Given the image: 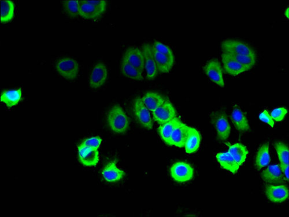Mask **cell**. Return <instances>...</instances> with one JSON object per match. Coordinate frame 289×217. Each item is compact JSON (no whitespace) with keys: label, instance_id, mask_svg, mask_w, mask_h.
Listing matches in <instances>:
<instances>
[{"label":"cell","instance_id":"1","mask_svg":"<svg viewBox=\"0 0 289 217\" xmlns=\"http://www.w3.org/2000/svg\"><path fill=\"white\" fill-rule=\"evenodd\" d=\"M106 120L110 128L115 134H125L129 128V117L119 105H115L110 109L107 113Z\"/></svg>","mask_w":289,"mask_h":217},{"label":"cell","instance_id":"2","mask_svg":"<svg viewBox=\"0 0 289 217\" xmlns=\"http://www.w3.org/2000/svg\"><path fill=\"white\" fill-rule=\"evenodd\" d=\"M222 52L230 55L257 56L255 49L242 40L229 39L222 42Z\"/></svg>","mask_w":289,"mask_h":217},{"label":"cell","instance_id":"3","mask_svg":"<svg viewBox=\"0 0 289 217\" xmlns=\"http://www.w3.org/2000/svg\"><path fill=\"white\" fill-rule=\"evenodd\" d=\"M214 128H215L217 138L221 142L228 140L231 133V126L228 116L223 110L214 112L210 115Z\"/></svg>","mask_w":289,"mask_h":217},{"label":"cell","instance_id":"4","mask_svg":"<svg viewBox=\"0 0 289 217\" xmlns=\"http://www.w3.org/2000/svg\"><path fill=\"white\" fill-rule=\"evenodd\" d=\"M55 67L58 73L65 79L74 80L79 75L80 65L71 57H64L58 60Z\"/></svg>","mask_w":289,"mask_h":217},{"label":"cell","instance_id":"5","mask_svg":"<svg viewBox=\"0 0 289 217\" xmlns=\"http://www.w3.org/2000/svg\"><path fill=\"white\" fill-rule=\"evenodd\" d=\"M170 175L174 181L184 183L191 181L195 175V169L189 163L179 161L173 163L170 170Z\"/></svg>","mask_w":289,"mask_h":217},{"label":"cell","instance_id":"6","mask_svg":"<svg viewBox=\"0 0 289 217\" xmlns=\"http://www.w3.org/2000/svg\"><path fill=\"white\" fill-rule=\"evenodd\" d=\"M133 110L136 120L143 128L151 129L154 126V122L149 110L143 104L142 98H136L133 104Z\"/></svg>","mask_w":289,"mask_h":217},{"label":"cell","instance_id":"7","mask_svg":"<svg viewBox=\"0 0 289 217\" xmlns=\"http://www.w3.org/2000/svg\"><path fill=\"white\" fill-rule=\"evenodd\" d=\"M109 77V69L106 64L98 62L93 67L89 76L90 87L93 89L100 88Z\"/></svg>","mask_w":289,"mask_h":217},{"label":"cell","instance_id":"8","mask_svg":"<svg viewBox=\"0 0 289 217\" xmlns=\"http://www.w3.org/2000/svg\"><path fill=\"white\" fill-rule=\"evenodd\" d=\"M152 116L156 122L162 125L176 118V112L171 102L166 100L162 105L152 112Z\"/></svg>","mask_w":289,"mask_h":217},{"label":"cell","instance_id":"9","mask_svg":"<svg viewBox=\"0 0 289 217\" xmlns=\"http://www.w3.org/2000/svg\"><path fill=\"white\" fill-rule=\"evenodd\" d=\"M205 75L221 88L225 87V80L222 68L220 61L213 59L207 61L204 67Z\"/></svg>","mask_w":289,"mask_h":217},{"label":"cell","instance_id":"10","mask_svg":"<svg viewBox=\"0 0 289 217\" xmlns=\"http://www.w3.org/2000/svg\"><path fill=\"white\" fill-rule=\"evenodd\" d=\"M144 55V67L148 80H154L158 74L152 45L150 44H144L142 48Z\"/></svg>","mask_w":289,"mask_h":217},{"label":"cell","instance_id":"11","mask_svg":"<svg viewBox=\"0 0 289 217\" xmlns=\"http://www.w3.org/2000/svg\"><path fill=\"white\" fill-rule=\"evenodd\" d=\"M78 153L80 162L85 166H95L99 162L100 156L97 149H90L80 144Z\"/></svg>","mask_w":289,"mask_h":217},{"label":"cell","instance_id":"12","mask_svg":"<svg viewBox=\"0 0 289 217\" xmlns=\"http://www.w3.org/2000/svg\"><path fill=\"white\" fill-rule=\"evenodd\" d=\"M122 60H125L128 63L137 68L140 71L143 73L144 55L142 49L138 47H130L124 53Z\"/></svg>","mask_w":289,"mask_h":217},{"label":"cell","instance_id":"13","mask_svg":"<svg viewBox=\"0 0 289 217\" xmlns=\"http://www.w3.org/2000/svg\"><path fill=\"white\" fill-rule=\"evenodd\" d=\"M266 195L274 203H282L288 198L289 191L286 186L270 185L266 187Z\"/></svg>","mask_w":289,"mask_h":217},{"label":"cell","instance_id":"14","mask_svg":"<svg viewBox=\"0 0 289 217\" xmlns=\"http://www.w3.org/2000/svg\"><path fill=\"white\" fill-rule=\"evenodd\" d=\"M126 175L125 171L119 169L117 165V161L111 162L102 169L101 175L105 181L116 183L121 181Z\"/></svg>","mask_w":289,"mask_h":217},{"label":"cell","instance_id":"15","mask_svg":"<svg viewBox=\"0 0 289 217\" xmlns=\"http://www.w3.org/2000/svg\"><path fill=\"white\" fill-rule=\"evenodd\" d=\"M190 126L185 124L183 122L173 130L171 136L169 139L167 145L173 146L179 148L184 147L187 140L188 131Z\"/></svg>","mask_w":289,"mask_h":217},{"label":"cell","instance_id":"16","mask_svg":"<svg viewBox=\"0 0 289 217\" xmlns=\"http://www.w3.org/2000/svg\"><path fill=\"white\" fill-rule=\"evenodd\" d=\"M155 62L158 71L160 73L170 72L175 64V57L154 50Z\"/></svg>","mask_w":289,"mask_h":217},{"label":"cell","instance_id":"17","mask_svg":"<svg viewBox=\"0 0 289 217\" xmlns=\"http://www.w3.org/2000/svg\"><path fill=\"white\" fill-rule=\"evenodd\" d=\"M231 120L239 132H245L250 129L248 120L244 112L238 106H235L231 112Z\"/></svg>","mask_w":289,"mask_h":217},{"label":"cell","instance_id":"18","mask_svg":"<svg viewBox=\"0 0 289 217\" xmlns=\"http://www.w3.org/2000/svg\"><path fill=\"white\" fill-rule=\"evenodd\" d=\"M222 60L225 71L230 75L235 76L248 71L244 66L239 64L237 61L230 58L225 53H222Z\"/></svg>","mask_w":289,"mask_h":217},{"label":"cell","instance_id":"19","mask_svg":"<svg viewBox=\"0 0 289 217\" xmlns=\"http://www.w3.org/2000/svg\"><path fill=\"white\" fill-rule=\"evenodd\" d=\"M201 134L196 129L190 128L188 131L187 140H186L185 148L188 154H193L197 152L201 145Z\"/></svg>","mask_w":289,"mask_h":217},{"label":"cell","instance_id":"20","mask_svg":"<svg viewBox=\"0 0 289 217\" xmlns=\"http://www.w3.org/2000/svg\"><path fill=\"white\" fill-rule=\"evenodd\" d=\"M226 145L229 147V153L231 156L237 162L239 166L242 165L246 161L249 154L247 147L242 143L230 144L228 143H226Z\"/></svg>","mask_w":289,"mask_h":217},{"label":"cell","instance_id":"21","mask_svg":"<svg viewBox=\"0 0 289 217\" xmlns=\"http://www.w3.org/2000/svg\"><path fill=\"white\" fill-rule=\"evenodd\" d=\"M216 158L222 168L230 171L231 173H236L240 166L229 152L218 153L216 155Z\"/></svg>","mask_w":289,"mask_h":217},{"label":"cell","instance_id":"22","mask_svg":"<svg viewBox=\"0 0 289 217\" xmlns=\"http://www.w3.org/2000/svg\"><path fill=\"white\" fill-rule=\"evenodd\" d=\"M142 100L147 108L152 112L162 105L166 100L159 93L150 92L144 94Z\"/></svg>","mask_w":289,"mask_h":217},{"label":"cell","instance_id":"23","mask_svg":"<svg viewBox=\"0 0 289 217\" xmlns=\"http://www.w3.org/2000/svg\"><path fill=\"white\" fill-rule=\"evenodd\" d=\"M264 181L270 184L280 183L282 180V172L277 165L268 166L262 173Z\"/></svg>","mask_w":289,"mask_h":217},{"label":"cell","instance_id":"24","mask_svg":"<svg viewBox=\"0 0 289 217\" xmlns=\"http://www.w3.org/2000/svg\"><path fill=\"white\" fill-rule=\"evenodd\" d=\"M271 157L269 151V145L264 143L260 147L255 158V166L258 170H260L269 164Z\"/></svg>","mask_w":289,"mask_h":217},{"label":"cell","instance_id":"25","mask_svg":"<svg viewBox=\"0 0 289 217\" xmlns=\"http://www.w3.org/2000/svg\"><path fill=\"white\" fill-rule=\"evenodd\" d=\"M102 14L96 7L87 3L80 2V15L85 19L97 20L101 18Z\"/></svg>","mask_w":289,"mask_h":217},{"label":"cell","instance_id":"26","mask_svg":"<svg viewBox=\"0 0 289 217\" xmlns=\"http://www.w3.org/2000/svg\"><path fill=\"white\" fill-rule=\"evenodd\" d=\"M22 98V90L20 89L8 90L2 93L0 100L8 108L17 105Z\"/></svg>","mask_w":289,"mask_h":217},{"label":"cell","instance_id":"27","mask_svg":"<svg viewBox=\"0 0 289 217\" xmlns=\"http://www.w3.org/2000/svg\"><path fill=\"white\" fill-rule=\"evenodd\" d=\"M182 121L177 118H174L172 120L160 125L158 129V133L161 138L163 139L165 143H167L170 139L173 130Z\"/></svg>","mask_w":289,"mask_h":217},{"label":"cell","instance_id":"28","mask_svg":"<svg viewBox=\"0 0 289 217\" xmlns=\"http://www.w3.org/2000/svg\"><path fill=\"white\" fill-rule=\"evenodd\" d=\"M121 69L122 74L128 78L137 81L143 80V73L125 60H122Z\"/></svg>","mask_w":289,"mask_h":217},{"label":"cell","instance_id":"29","mask_svg":"<svg viewBox=\"0 0 289 217\" xmlns=\"http://www.w3.org/2000/svg\"><path fill=\"white\" fill-rule=\"evenodd\" d=\"M15 15V4L10 0L1 2V22L8 23L13 19Z\"/></svg>","mask_w":289,"mask_h":217},{"label":"cell","instance_id":"30","mask_svg":"<svg viewBox=\"0 0 289 217\" xmlns=\"http://www.w3.org/2000/svg\"><path fill=\"white\" fill-rule=\"evenodd\" d=\"M226 55L229 56L230 58L237 61V62L242 65L243 66H244L247 69V71H249L257 64V56Z\"/></svg>","mask_w":289,"mask_h":217},{"label":"cell","instance_id":"31","mask_svg":"<svg viewBox=\"0 0 289 217\" xmlns=\"http://www.w3.org/2000/svg\"><path fill=\"white\" fill-rule=\"evenodd\" d=\"M275 148L277 153L279 161L281 164L288 165L289 163V149L288 147L282 142H276Z\"/></svg>","mask_w":289,"mask_h":217},{"label":"cell","instance_id":"32","mask_svg":"<svg viewBox=\"0 0 289 217\" xmlns=\"http://www.w3.org/2000/svg\"><path fill=\"white\" fill-rule=\"evenodd\" d=\"M80 2L66 1L63 3V11L69 18H75L80 15Z\"/></svg>","mask_w":289,"mask_h":217},{"label":"cell","instance_id":"33","mask_svg":"<svg viewBox=\"0 0 289 217\" xmlns=\"http://www.w3.org/2000/svg\"><path fill=\"white\" fill-rule=\"evenodd\" d=\"M102 143V139L99 137L87 138L81 144L90 149H98Z\"/></svg>","mask_w":289,"mask_h":217},{"label":"cell","instance_id":"34","mask_svg":"<svg viewBox=\"0 0 289 217\" xmlns=\"http://www.w3.org/2000/svg\"><path fill=\"white\" fill-rule=\"evenodd\" d=\"M287 110L285 108L279 107L272 110L270 115L274 121L276 122L282 121L286 117Z\"/></svg>","mask_w":289,"mask_h":217},{"label":"cell","instance_id":"35","mask_svg":"<svg viewBox=\"0 0 289 217\" xmlns=\"http://www.w3.org/2000/svg\"><path fill=\"white\" fill-rule=\"evenodd\" d=\"M152 48L154 50L164 53V54L174 56L173 51L170 47L160 42L155 41L154 45H152Z\"/></svg>","mask_w":289,"mask_h":217},{"label":"cell","instance_id":"36","mask_svg":"<svg viewBox=\"0 0 289 217\" xmlns=\"http://www.w3.org/2000/svg\"><path fill=\"white\" fill-rule=\"evenodd\" d=\"M259 118L260 120L270 125L271 127H274L275 125V121L272 119V118L268 110H264V111L260 114Z\"/></svg>","mask_w":289,"mask_h":217},{"label":"cell","instance_id":"37","mask_svg":"<svg viewBox=\"0 0 289 217\" xmlns=\"http://www.w3.org/2000/svg\"><path fill=\"white\" fill-rule=\"evenodd\" d=\"M90 4L96 7L97 9L100 11L102 14H104L106 9L107 2L106 1H86Z\"/></svg>","mask_w":289,"mask_h":217},{"label":"cell","instance_id":"38","mask_svg":"<svg viewBox=\"0 0 289 217\" xmlns=\"http://www.w3.org/2000/svg\"><path fill=\"white\" fill-rule=\"evenodd\" d=\"M280 169L282 170V172L283 173L284 177L286 179L288 182L289 176H288V165H284L280 163Z\"/></svg>","mask_w":289,"mask_h":217},{"label":"cell","instance_id":"39","mask_svg":"<svg viewBox=\"0 0 289 217\" xmlns=\"http://www.w3.org/2000/svg\"><path fill=\"white\" fill-rule=\"evenodd\" d=\"M284 16H285L286 18H289V9H288V7H287L286 8V9L285 10V11H284Z\"/></svg>","mask_w":289,"mask_h":217}]
</instances>
